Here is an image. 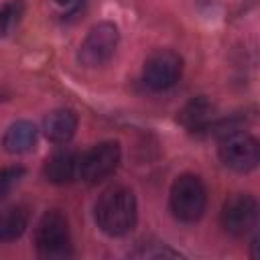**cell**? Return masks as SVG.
<instances>
[{
	"instance_id": "1",
	"label": "cell",
	"mask_w": 260,
	"mask_h": 260,
	"mask_svg": "<svg viewBox=\"0 0 260 260\" xmlns=\"http://www.w3.org/2000/svg\"><path fill=\"white\" fill-rule=\"evenodd\" d=\"M93 215L98 228L104 234L112 238L124 236L136 225L138 219L136 195L132 193V189L124 185H112L106 191H102V195L98 197Z\"/></svg>"
},
{
	"instance_id": "2",
	"label": "cell",
	"mask_w": 260,
	"mask_h": 260,
	"mask_svg": "<svg viewBox=\"0 0 260 260\" xmlns=\"http://www.w3.org/2000/svg\"><path fill=\"white\" fill-rule=\"evenodd\" d=\"M169 205L179 221L185 223L197 221L207 207V189L203 181L191 173L179 175L171 185Z\"/></svg>"
},
{
	"instance_id": "3",
	"label": "cell",
	"mask_w": 260,
	"mask_h": 260,
	"mask_svg": "<svg viewBox=\"0 0 260 260\" xmlns=\"http://www.w3.org/2000/svg\"><path fill=\"white\" fill-rule=\"evenodd\" d=\"M35 248L41 258H67L71 256V234L67 217L51 209L35 228Z\"/></svg>"
},
{
	"instance_id": "4",
	"label": "cell",
	"mask_w": 260,
	"mask_h": 260,
	"mask_svg": "<svg viewBox=\"0 0 260 260\" xmlns=\"http://www.w3.org/2000/svg\"><path fill=\"white\" fill-rule=\"evenodd\" d=\"M217 154H219L221 162L236 173H250L260 162L258 140L240 128L230 130L219 136Z\"/></svg>"
},
{
	"instance_id": "5",
	"label": "cell",
	"mask_w": 260,
	"mask_h": 260,
	"mask_svg": "<svg viewBox=\"0 0 260 260\" xmlns=\"http://www.w3.org/2000/svg\"><path fill=\"white\" fill-rule=\"evenodd\" d=\"M120 32L114 22H98L89 28L87 37L79 45L77 59L83 67H100L112 59L118 49Z\"/></svg>"
},
{
	"instance_id": "6",
	"label": "cell",
	"mask_w": 260,
	"mask_h": 260,
	"mask_svg": "<svg viewBox=\"0 0 260 260\" xmlns=\"http://www.w3.org/2000/svg\"><path fill=\"white\" fill-rule=\"evenodd\" d=\"M120 158H122V150L116 140L100 142L79 156L77 179H81L85 183H98V181L110 177L118 169Z\"/></svg>"
},
{
	"instance_id": "7",
	"label": "cell",
	"mask_w": 260,
	"mask_h": 260,
	"mask_svg": "<svg viewBox=\"0 0 260 260\" xmlns=\"http://www.w3.org/2000/svg\"><path fill=\"white\" fill-rule=\"evenodd\" d=\"M183 73V59L179 53L171 49H158L150 53L142 67V79L146 87L154 91H165L173 87Z\"/></svg>"
},
{
	"instance_id": "8",
	"label": "cell",
	"mask_w": 260,
	"mask_h": 260,
	"mask_svg": "<svg viewBox=\"0 0 260 260\" xmlns=\"http://www.w3.org/2000/svg\"><path fill=\"white\" fill-rule=\"evenodd\" d=\"M258 219V203L248 193H234L221 209V225L230 236L248 234Z\"/></svg>"
},
{
	"instance_id": "9",
	"label": "cell",
	"mask_w": 260,
	"mask_h": 260,
	"mask_svg": "<svg viewBox=\"0 0 260 260\" xmlns=\"http://www.w3.org/2000/svg\"><path fill=\"white\" fill-rule=\"evenodd\" d=\"M213 114L215 106L205 95H197L179 110L177 120L189 132H203L213 124Z\"/></svg>"
},
{
	"instance_id": "10",
	"label": "cell",
	"mask_w": 260,
	"mask_h": 260,
	"mask_svg": "<svg viewBox=\"0 0 260 260\" xmlns=\"http://www.w3.org/2000/svg\"><path fill=\"white\" fill-rule=\"evenodd\" d=\"M75 130H77V116L73 110H67V108H57L49 112L43 120V132L55 144L69 142Z\"/></svg>"
},
{
	"instance_id": "11",
	"label": "cell",
	"mask_w": 260,
	"mask_h": 260,
	"mask_svg": "<svg viewBox=\"0 0 260 260\" xmlns=\"http://www.w3.org/2000/svg\"><path fill=\"white\" fill-rule=\"evenodd\" d=\"M77 162H79V154L71 150H59L47 158L43 173L47 181L55 185H67L77 179Z\"/></svg>"
},
{
	"instance_id": "12",
	"label": "cell",
	"mask_w": 260,
	"mask_h": 260,
	"mask_svg": "<svg viewBox=\"0 0 260 260\" xmlns=\"http://www.w3.org/2000/svg\"><path fill=\"white\" fill-rule=\"evenodd\" d=\"M37 126L26 120H18L8 126L2 138V146L10 154H24L35 148L37 144Z\"/></svg>"
},
{
	"instance_id": "13",
	"label": "cell",
	"mask_w": 260,
	"mask_h": 260,
	"mask_svg": "<svg viewBox=\"0 0 260 260\" xmlns=\"http://www.w3.org/2000/svg\"><path fill=\"white\" fill-rule=\"evenodd\" d=\"M28 225V211L24 205H12L0 211V242L18 240Z\"/></svg>"
},
{
	"instance_id": "14",
	"label": "cell",
	"mask_w": 260,
	"mask_h": 260,
	"mask_svg": "<svg viewBox=\"0 0 260 260\" xmlns=\"http://www.w3.org/2000/svg\"><path fill=\"white\" fill-rule=\"evenodd\" d=\"M22 14H24V4H22L20 0L6 2V4L0 8V37L10 35V32L18 26Z\"/></svg>"
},
{
	"instance_id": "15",
	"label": "cell",
	"mask_w": 260,
	"mask_h": 260,
	"mask_svg": "<svg viewBox=\"0 0 260 260\" xmlns=\"http://www.w3.org/2000/svg\"><path fill=\"white\" fill-rule=\"evenodd\" d=\"M22 175H24L22 167H2L0 169V199L10 195V191L18 185Z\"/></svg>"
},
{
	"instance_id": "16",
	"label": "cell",
	"mask_w": 260,
	"mask_h": 260,
	"mask_svg": "<svg viewBox=\"0 0 260 260\" xmlns=\"http://www.w3.org/2000/svg\"><path fill=\"white\" fill-rule=\"evenodd\" d=\"M132 256H138V258H177L181 256L179 252L171 250V248H144V250H138L134 252Z\"/></svg>"
},
{
	"instance_id": "17",
	"label": "cell",
	"mask_w": 260,
	"mask_h": 260,
	"mask_svg": "<svg viewBox=\"0 0 260 260\" xmlns=\"http://www.w3.org/2000/svg\"><path fill=\"white\" fill-rule=\"evenodd\" d=\"M59 4H69V2H73V0H57Z\"/></svg>"
}]
</instances>
